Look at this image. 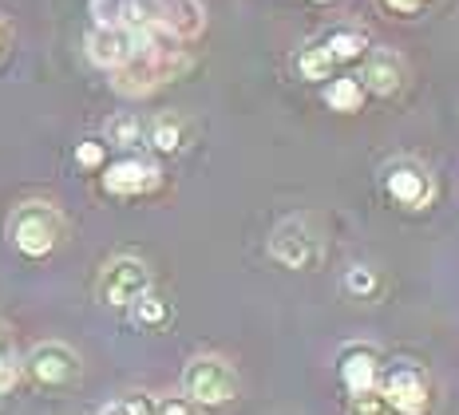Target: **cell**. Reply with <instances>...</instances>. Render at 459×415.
I'll return each instance as SVG.
<instances>
[{"label": "cell", "mask_w": 459, "mask_h": 415, "mask_svg": "<svg viewBox=\"0 0 459 415\" xmlns=\"http://www.w3.org/2000/svg\"><path fill=\"white\" fill-rule=\"evenodd\" d=\"M8 241L24 257H48L64 241V214L52 202H21L8 214Z\"/></svg>", "instance_id": "6da1fadb"}, {"label": "cell", "mask_w": 459, "mask_h": 415, "mask_svg": "<svg viewBox=\"0 0 459 415\" xmlns=\"http://www.w3.org/2000/svg\"><path fill=\"white\" fill-rule=\"evenodd\" d=\"M183 395L190 403H203V408H222L238 395V372L234 364L222 356H195L183 368Z\"/></svg>", "instance_id": "7a4b0ae2"}, {"label": "cell", "mask_w": 459, "mask_h": 415, "mask_svg": "<svg viewBox=\"0 0 459 415\" xmlns=\"http://www.w3.org/2000/svg\"><path fill=\"white\" fill-rule=\"evenodd\" d=\"M151 289V269L143 257H111L100 269V281H95V297L108 308H127L135 297H143Z\"/></svg>", "instance_id": "3957f363"}, {"label": "cell", "mask_w": 459, "mask_h": 415, "mask_svg": "<svg viewBox=\"0 0 459 415\" xmlns=\"http://www.w3.org/2000/svg\"><path fill=\"white\" fill-rule=\"evenodd\" d=\"M24 376L40 388H68V384L80 380V352L64 341H40L32 352L24 356Z\"/></svg>", "instance_id": "277c9868"}, {"label": "cell", "mask_w": 459, "mask_h": 415, "mask_svg": "<svg viewBox=\"0 0 459 415\" xmlns=\"http://www.w3.org/2000/svg\"><path fill=\"white\" fill-rule=\"evenodd\" d=\"M270 257L285 269H309L321 257V238L305 218H285L270 234Z\"/></svg>", "instance_id": "5b68a950"}, {"label": "cell", "mask_w": 459, "mask_h": 415, "mask_svg": "<svg viewBox=\"0 0 459 415\" xmlns=\"http://www.w3.org/2000/svg\"><path fill=\"white\" fill-rule=\"evenodd\" d=\"M88 60L95 67H108V72H119L123 64L135 60V28L127 24H95L88 32Z\"/></svg>", "instance_id": "8992f818"}, {"label": "cell", "mask_w": 459, "mask_h": 415, "mask_svg": "<svg viewBox=\"0 0 459 415\" xmlns=\"http://www.w3.org/2000/svg\"><path fill=\"white\" fill-rule=\"evenodd\" d=\"M385 190L408 210H424V206H432V198H436L432 175L412 159H400L385 170Z\"/></svg>", "instance_id": "52a82bcc"}, {"label": "cell", "mask_w": 459, "mask_h": 415, "mask_svg": "<svg viewBox=\"0 0 459 415\" xmlns=\"http://www.w3.org/2000/svg\"><path fill=\"white\" fill-rule=\"evenodd\" d=\"M162 186V170L147 159H119L103 170V190L115 198H139Z\"/></svg>", "instance_id": "ba28073f"}, {"label": "cell", "mask_w": 459, "mask_h": 415, "mask_svg": "<svg viewBox=\"0 0 459 415\" xmlns=\"http://www.w3.org/2000/svg\"><path fill=\"white\" fill-rule=\"evenodd\" d=\"M380 395L400 415H424L428 403H432L424 372H416V368H392L388 376H380Z\"/></svg>", "instance_id": "9c48e42d"}, {"label": "cell", "mask_w": 459, "mask_h": 415, "mask_svg": "<svg viewBox=\"0 0 459 415\" xmlns=\"http://www.w3.org/2000/svg\"><path fill=\"white\" fill-rule=\"evenodd\" d=\"M337 376L344 384V392L349 395H365V392H377L380 388V356L377 349H368V344H349V349L341 352L337 360Z\"/></svg>", "instance_id": "30bf717a"}, {"label": "cell", "mask_w": 459, "mask_h": 415, "mask_svg": "<svg viewBox=\"0 0 459 415\" xmlns=\"http://www.w3.org/2000/svg\"><path fill=\"white\" fill-rule=\"evenodd\" d=\"M404 80H408L404 60H400L392 48H377V52H368L365 80H360V88H365V91L380 95V99H392V95L404 91Z\"/></svg>", "instance_id": "8fae6325"}, {"label": "cell", "mask_w": 459, "mask_h": 415, "mask_svg": "<svg viewBox=\"0 0 459 415\" xmlns=\"http://www.w3.org/2000/svg\"><path fill=\"white\" fill-rule=\"evenodd\" d=\"M159 21L175 40H195L206 28V8L198 0H170L167 8H159Z\"/></svg>", "instance_id": "7c38bea8"}, {"label": "cell", "mask_w": 459, "mask_h": 415, "mask_svg": "<svg viewBox=\"0 0 459 415\" xmlns=\"http://www.w3.org/2000/svg\"><path fill=\"white\" fill-rule=\"evenodd\" d=\"M186 143V119L178 111H162L147 127V147L159 154H178Z\"/></svg>", "instance_id": "4fadbf2b"}, {"label": "cell", "mask_w": 459, "mask_h": 415, "mask_svg": "<svg viewBox=\"0 0 459 415\" xmlns=\"http://www.w3.org/2000/svg\"><path fill=\"white\" fill-rule=\"evenodd\" d=\"M108 143L111 147H123V151H135L147 143V123L139 119V115H131V111H119V115H111L108 119Z\"/></svg>", "instance_id": "5bb4252c"}, {"label": "cell", "mask_w": 459, "mask_h": 415, "mask_svg": "<svg viewBox=\"0 0 459 415\" xmlns=\"http://www.w3.org/2000/svg\"><path fill=\"white\" fill-rule=\"evenodd\" d=\"M321 44L329 48L333 64H352L368 52V36L360 32V28H337V32H329V40H321Z\"/></svg>", "instance_id": "9a60e30c"}, {"label": "cell", "mask_w": 459, "mask_h": 415, "mask_svg": "<svg viewBox=\"0 0 459 415\" xmlns=\"http://www.w3.org/2000/svg\"><path fill=\"white\" fill-rule=\"evenodd\" d=\"M325 103H329V111L352 115V111H360V103H365V88H360L357 75H341V80H333L329 88H325Z\"/></svg>", "instance_id": "2e32d148"}, {"label": "cell", "mask_w": 459, "mask_h": 415, "mask_svg": "<svg viewBox=\"0 0 459 415\" xmlns=\"http://www.w3.org/2000/svg\"><path fill=\"white\" fill-rule=\"evenodd\" d=\"M127 308H131V316H135V324H143V328H162L170 321V305L162 301L155 289H147L143 297H135Z\"/></svg>", "instance_id": "e0dca14e"}, {"label": "cell", "mask_w": 459, "mask_h": 415, "mask_svg": "<svg viewBox=\"0 0 459 415\" xmlns=\"http://www.w3.org/2000/svg\"><path fill=\"white\" fill-rule=\"evenodd\" d=\"M333 67H337V64H333V56H329V48H325V44H305L298 52V75H301V80H313V83L329 80Z\"/></svg>", "instance_id": "ac0fdd59"}, {"label": "cell", "mask_w": 459, "mask_h": 415, "mask_svg": "<svg viewBox=\"0 0 459 415\" xmlns=\"http://www.w3.org/2000/svg\"><path fill=\"white\" fill-rule=\"evenodd\" d=\"M21 376H24V364H21V356H16V349H13L8 328L0 324V392H13L16 384H21Z\"/></svg>", "instance_id": "d6986e66"}, {"label": "cell", "mask_w": 459, "mask_h": 415, "mask_svg": "<svg viewBox=\"0 0 459 415\" xmlns=\"http://www.w3.org/2000/svg\"><path fill=\"white\" fill-rule=\"evenodd\" d=\"M344 293L360 297V301H368V297L380 293V273L372 265H352L349 273H344Z\"/></svg>", "instance_id": "ffe728a7"}, {"label": "cell", "mask_w": 459, "mask_h": 415, "mask_svg": "<svg viewBox=\"0 0 459 415\" xmlns=\"http://www.w3.org/2000/svg\"><path fill=\"white\" fill-rule=\"evenodd\" d=\"M100 415H155V408H151L143 395H123V400H108V403H103Z\"/></svg>", "instance_id": "44dd1931"}, {"label": "cell", "mask_w": 459, "mask_h": 415, "mask_svg": "<svg viewBox=\"0 0 459 415\" xmlns=\"http://www.w3.org/2000/svg\"><path fill=\"white\" fill-rule=\"evenodd\" d=\"M95 24H123L127 21V0H91Z\"/></svg>", "instance_id": "7402d4cb"}, {"label": "cell", "mask_w": 459, "mask_h": 415, "mask_svg": "<svg viewBox=\"0 0 459 415\" xmlns=\"http://www.w3.org/2000/svg\"><path fill=\"white\" fill-rule=\"evenodd\" d=\"M349 415H392V408L380 392H365V395H352Z\"/></svg>", "instance_id": "603a6c76"}, {"label": "cell", "mask_w": 459, "mask_h": 415, "mask_svg": "<svg viewBox=\"0 0 459 415\" xmlns=\"http://www.w3.org/2000/svg\"><path fill=\"white\" fill-rule=\"evenodd\" d=\"M103 159H108V143L88 139V143H80V147H75V162H80V167H88V170L103 167Z\"/></svg>", "instance_id": "cb8c5ba5"}, {"label": "cell", "mask_w": 459, "mask_h": 415, "mask_svg": "<svg viewBox=\"0 0 459 415\" xmlns=\"http://www.w3.org/2000/svg\"><path fill=\"white\" fill-rule=\"evenodd\" d=\"M155 415H195V403L186 395H162L155 403Z\"/></svg>", "instance_id": "d4e9b609"}, {"label": "cell", "mask_w": 459, "mask_h": 415, "mask_svg": "<svg viewBox=\"0 0 459 415\" xmlns=\"http://www.w3.org/2000/svg\"><path fill=\"white\" fill-rule=\"evenodd\" d=\"M380 4H385L388 13H396V16H416L428 0H380Z\"/></svg>", "instance_id": "484cf974"}, {"label": "cell", "mask_w": 459, "mask_h": 415, "mask_svg": "<svg viewBox=\"0 0 459 415\" xmlns=\"http://www.w3.org/2000/svg\"><path fill=\"white\" fill-rule=\"evenodd\" d=\"M8 48V24H4V16H0V52Z\"/></svg>", "instance_id": "4316f807"}, {"label": "cell", "mask_w": 459, "mask_h": 415, "mask_svg": "<svg viewBox=\"0 0 459 415\" xmlns=\"http://www.w3.org/2000/svg\"><path fill=\"white\" fill-rule=\"evenodd\" d=\"M313 4H337V0H313Z\"/></svg>", "instance_id": "83f0119b"}]
</instances>
